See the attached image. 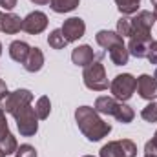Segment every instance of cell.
<instances>
[{"instance_id": "6da1fadb", "label": "cell", "mask_w": 157, "mask_h": 157, "mask_svg": "<svg viewBox=\"0 0 157 157\" xmlns=\"http://www.w3.org/2000/svg\"><path fill=\"white\" fill-rule=\"evenodd\" d=\"M75 121L82 135L91 143L104 139L112 132V124L104 122L101 115L95 112V108H90V106H78L75 110Z\"/></svg>"}, {"instance_id": "7a4b0ae2", "label": "cell", "mask_w": 157, "mask_h": 157, "mask_svg": "<svg viewBox=\"0 0 157 157\" xmlns=\"http://www.w3.org/2000/svg\"><path fill=\"white\" fill-rule=\"evenodd\" d=\"M82 80H84V86L91 91H104L108 90L110 82H108V75H106V70H104V64L101 62H91L88 66H84V71H82Z\"/></svg>"}, {"instance_id": "3957f363", "label": "cell", "mask_w": 157, "mask_h": 157, "mask_svg": "<svg viewBox=\"0 0 157 157\" xmlns=\"http://www.w3.org/2000/svg\"><path fill=\"white\" fill-rule=\"evenodd\" d=\"M135 90H137V78L130 73H121L110 82L112 97H115L121 102H126L128 99H132Z\"/></svg>"}, {"instance_id": "277c9868", "label": "cell", "mask_w": 157, "mask_h": 157, "mask_svg": "<svg viewBox=\"0 0 157 157\" xmlns=\"http://www.w3.org/2000/svg\"><path fill=\"white\" fill-rule=\"evenodd\" d=\"M31 101H33V93H31L29 90L20 88V90L9 91V93L0 101V108H2L4 112L11 113V115H15L18 110H22V108L29 106V104H31Z\"/></svg>"}, {"instance_id": "5b68a950", "label": "cell", "mask_w": 157, "mask_h": 157, "mask_svg": "<svg viewBox=\"0 0 157 157\" xmlns=\"http://www.w3.org/2000/svg\"><path fill=\"white\" fill-rule=\"evenodd\" d=\"M13 117L17 121V128L22 137H33L39 132V117L35 113V108H31V104L18 110Z\"/></svg>"}, {"instance_id": "8992f818", "label": "cell", "mask_w": 157, "mask_h": 157, "mask_svg": "<svg viewBox=\"0 0 157 157\" xmlns=\"http://www.w3.org/2000/svg\"><path fill=\"white\" fill-rule=\"evenodd\" d=\"M135 155H137V144L132 139L110 141L99 152V157H135Z\"/></svg>"}, {"instance_id": "52a82bcc", "label": "cell", "mask_w": 157, "mask_h": 157, "mask_svg": "<svg viewBox=\"0 0 157 157\" xmlns=\"http://www.w3.org/2000/svg\"><path fill=\"white\" fill-rule=\"evenodd\" d=\"M155 17L152 11H139L132 18V35H152Z\"/></svg>"}, {"instance_id": "ba28073f", "label": "cell", "mask_w": 157, "mask_h": 157, "mask_svg": "<svg viewBox=\"0 0 157 157\" xmlns=\"http://www.w3.org/2000/svg\"><path fill=\"white\" fill-rule=\"evenodd\" d=\"M48 28V15L42 11H31L26 18H22V29L29 35H39Z\"/></svg>"}, {"instance_id": "9c48e42d", "label": "cell", "mask_w": 157, "mask_h": 157, "mask_svg": "<svg viewBox=\"0 0 157 157\" xmlns=\"http://www.w3.org/2000/svg\"><path fill=\"white\" fill-rule=\"evenodd\" d=\"M60 29H62L64 39L68 40V44H70V42H77L80 37H84V33H86V24H84L82 18L71 17V18L64 20V24H62Z\"/></svg>"}, {"instance_id": "30bf717a", "label": "cell", "mask_w": 157, "mask_h": 157, "mask_svg": "<svg viewBox=\"0 0 157 157\" xmlns=\"http://www.w3.org/2000/svg\"><path fill=\"white\" fill-rule=\"evenodd\" d=\"M137 93L141 99H146V101H154L157 97V71L155 75H141L137 77Z\"/></svg>"}, {"instance_id": "8fae6325", "label": "cell", "mask_w": 157, "mask_h": 157, "mask_svg": "<svg viewBox=\"0 0 157 157\" xmlns=\"http://www.w3.org/2000/svg\"><path fill=\"white\" fill-rule=\"evenodd\" d=\"M152 42V35H132L128 42V53L135 59H144L148 53V46Z\"/></svg>"}, {"instance_id": "7c38bea8", "label": "cell", "mask_w": 157, "mask_h": 157, "mask_svg": "<svg viewBox=\"0 0 157 157\" xmlns=\"http://www.w3.org/2000/svg\"><path fill=\"white\" fill-rule=\"evenodd\" d=\"M95 40L101 48H104L106 51H110L113 46H119V44H124V40L121 35H117V31H108V29H101L97 35H95Z\"/></svg>"}, {"instance_id": "4fadbf2b", "label": "cell", "mask_w": 157, "mask_h": 157, "mask_svg": "<svg viewBox=\"0 0 157 157\" xmlns=\"http://www.w3.org/2000/svg\"><path fill=\"white\" fill-rule=\"evenodd\" d=\"M71 60H73V64H77V66H88V64H91V62L95 60V53H93L91 46L82 44V46L75 48L73 53H71Z\"/></svg>"}, {"instance_id": "5bb4252c", "label": "cell", "mask_w": 157, "mask_h": 157, "mask_svg": "<svg viewBox=\"0 0 157 157\" xmlns=\"http://www.w3.org/2000/svg\"><path fill=\"white\" fill-rule=\"evenodd\" d=\"M121 101H117L115 97H108V95H102V97H97L95 101V112L97 113H102V115H115L117 112V106Z\"/></svg>"}, {"instance_id": "9a60e30c", "label": "cell", "mask_w": 157, "mask_h": 157, "mask_svg": "<svg viewBox=\"0 0 157 157\" xmlns=\"http://www.w3.org/2000/svg\"><path fill=\"white\" fill-rule=\"evenodd\" d=\"M0 29L6 35H15L22 29V18L15 13H6L0 20Z\"/></svg>"}, {"instance_id": "2e32d148", "label": "cell", "mask_w": 157, "mask_h": 157, "mask_svg": "<svg viewBox=\"0 0 157 157\" xmlns=\"http://www.w3.org/2000/svg\"><path fill=\"white\" fill-rule=\"evenodd\" d=\"M42 66H44V53H42V49L40 48H31L29 49V55H28V59L24 62L26 71L37 73V71L42 70Z\"/></svg>"}, {"instance_id": "e0dca14e", "label": "cell", "mask_w": 157, "mask_h": 157, "mask_svg": "<svg viewBox=\"0 0 157 157\" xmlns=\"http://www.w3.org/2000/svg\"><path fill=\"white\" fill-rule=\"evenodd\" d=\"M29 49H31V48H29L24 40H13V42L9 44V57H11L15 62L24 64L26 59H28V55H29Z\"/></svg>"}, {"instance_id": "ac0fdd59", "label": "cell", "mask_w": 157, "mask_h": 157, "mask_svg": "<svg viewBox=\"0 0 157 157\" xmlns=\"http://www.w3.org/2000/svg\"><path fill=\"white\" fill-rule=\"evenodd\" d=\"M108 55H110V60H112L115 66H124V64H128V59H130L128 48H126L124 44L113 46V48L108 51Z\"/></svg>"}, {"instance_id": "d6986e66", "label": "cell", "mask_w": 157, "mask_h": 157, "mask_svg": "<svg viewBox=\"0 0 157 157\" xmlns=\"http://www.w3.org/2000/svg\"><path fill=\"white\" fill-rule=\"evenodd\" d=\"M80 0H51V9L55 13H70L73 9H77Z\"/></svg>"}, {"instance_id": "ffe728a7", "label": "cell", "mask_w": 157, "mask_h": 157, "mask_svg": "<svg viewBox=\"0 0 157 157\" xmlns=\"http://www.w3.org/2000/svg\"><path fill=\"white\" fill-rule=\"evenodd\" d=\"M35 113H37V117L40 121L49 117V113H51V101H49V97L42 95V97L37 99V102H35Z\"/></svg>"}, {"instance_id": "44dd1931", "label": "cell", "mask_w": 157, "mask_h": 157, "mask_svg": "<svg viewBox=\"0 0 157 157\" xmlns=\"http://www.w3.org/2000/svg\"><path fill=\"white\" fill-rule=\"evenodd\" d=\"M113 117L117 119L119 122H122V124H128V122H132V121H133L135 112L132 110V106H128V104H124V102H119L117 112H115V115H113Z\"/></svg>"}, {"instance_id": "7402d4cb", "label": "cell", "mask_w": 157, "mask_h": 157, "mask_svg": "<svg viewBox=\"0 0 157 157\" xmlns=\"http://www.w3.org/2000/svg\"><path fill=\"white\" fill-rule=\"evenodd\" d=\"M48 44H49V48H53V49H64V48L68 46V40L64 39L62 29H53V31L48 35Z\"/></svg>"}, {"instance_id": "603a6c76", "label": "cell", "mask_w": 157, "mask_h": 157, "mask_svg": "<svg viewBox=\"0 0 157 157\" xmlns=\"http://www.w3.org/2000/svg\"><path fill=\"white\" fill-rule=\"evenodd\" d=\"M117 4V9L121 11V15H133L137 13L139 6H141V0H115Z\"/></svg>"}, {"instance_id": "cb8c5ba5", "label": "cell", "mask_w": 157, "mask_h": 157, "mask_svg": "<svg viewBox=\"0 0 157 157\" xmlns=\"http://www.w3.org/2000/svg\"><path fill=\"white\" fill-rule=\"evenodd\" d=\"M0 148L4 150V154H6V155H11V154H15V152H17V148H18L15 135H13V133H9V135L2 137V139H0Z\"/></svg>"}, {"instance_id": "d4e9b609", "label": "cell", "mask_w": 157, "mask_h": 157, "mask_svg": "<svg viewBox=\"0 0 157 157\" xmlns=\"http://www.w3.org/2000/svg\"><path fill=\"white\" fill-rule=\"evenodd\" d=\"M141 117L144 119L146 122H157V102L150 101V104H146L141 112Z\"/></svg>"}, {"instance_id": "484cf974", "label": "cell", "mask_w": 157, "mask_h": 157, "mask_svg": "<svg viewBox=\"0 0 157 157\" xmlns=\"http://www.w3.org/2000/svg\"><path fill=\"white\" fill-rule=\"evenodd\" d=\"M117 35H121L122 39L124 37H132V18L128 17H122L117 22Z\"/></svg>"}, {"instance_id": "4316f807", "label": "cell", "mask_w": 157, "mask_h": 157, "mask_svg": "<svg viewBox=\"0 0 157 157\" xmlns=\"http://www.w3.org/2000/svg\"><path fill=\"white\" fill-rule=\"evenodd\" d=\"M15 157H37V150L31 144H20L15 152Z\"/></svg>"}, {"instance_id": "83f0119b", "label": "cell", "mask_w": 157, "mask_h": 157, "mask_svg": "<svg viewBox=\"0 0 157 157\" xmlns=\"http://www.w3.org/2000/svg\"><path fill=\"white\" fill-rule=\"evenodd\" d=\"M144 155L157 157V132H155V135L152 137V141H148V143L144 144Z\"/></svg>"}, {"instance_id": "f1b7e54d", "label": "cell", "mask_w": 157, "mask_h": 157, "mask_svg": "<svg viewBox=\"0 0 157 157\" xmlns=\"http://www.w3.org/2000/svg\"><path fill=\"white\" fill-rule=\"evenodd\" d=\"M146 59L150 60V64H155L157 66V40H152L150 46H148V53H146Z\"/></svg>"}, {"instance_id": "f546056e", "label": "cell", "mask_w": 157, "mask_h": 157, "mask_svg": "<svg viewBox=\"0 0 157 157\" xmlns=\"http://www.w3.org/2000/svg\"><path fill=\"white\" fill-rule=\"evenodd\" d=\"M11 132H9V126H7V121H6V112L0 108V139L2 137H6V135H9Z\"/></svg>"}, {"instance_id": "4dcf8cb0", "label": "cell", "mask_w": 157, "mask_h": 157, "mask_svg": "<svg viewBox=\"0 0 157 157\" xmlns=\"http://www.w3.org/2000/svg\"><path fill=\"white\" fill-rule=\"evenodd\" d=\"M17 6V0H0V7H4L6 11H11Z\"/></svg>"}, {"instance_id": "1f68e13d", "label": "cell", "mask_w": 157, "mask_h": 157, "mask_svg": "<svg viewBox=\"0 0 157 157\" xmlns=\"http://www.w3.org/2000/svg\"><path fill=\"white\" fill-rule=\"evenodd\" d=\"M7 93H9V91H7V86H6V82L0 78V101H2V99L7 95Z\"/></svg>"}, {"instance_id": "d6a6232c", "label": "cell", "mask_w": 157, "mask_h": 157, "mask_svg": "<svg viewBox=\"0 0 157 157\" xmlns=\"http://www.w3.org/2000/svg\"><path fill=\"white\" fill-rule=\"evenodd\" d=\"M33 4H37V6H46V4H51V0H31Z\"/></svg>"}, {"instance_id": "836d02e7", "label": "cell", "mask_w": 157, "mask_h": 157, "mask_svg": "<svg viewBox=\"0 0 157 157\" xmlns=\"http://www.w3.org/2000/svg\"><path fill=\"white\" fill-rule=\"evenodd\" d=\"M150 2L154 6V17H155V20H157V0H150Z\"/></svg>"}, {"instance_id": "e575fe53", "label": "cell", "mask_w": 157, "mask_h": 157, "mask_svg": "<svg viewBox=\"0 0 157 157\" xmlns=\"http://www.w3.org/2000/svg\"><path fill=\"white\" fill-rule=\"evenodd\" d=\"M0 157H6V154H4V150L0 148Z\"/></svg>"}, {"instance_id": "d590c367", "label": "cell", "mask_w": 157, "mask_h": 157, "mask_svg": "<svg viewBox=\"0 0 157 157\" xmlns=\"http://www.w3.org/2000/svg\"><path fill=\"white\" fill-rule=\"evenodd\" d=\"M0 55H2V44H0Z\"/></svg>"}, {"instance_id": "8d00e7d4", "label": "cell", "mask_w": 157, "mask_h": 157, "mask_svg": "<svg viewBox=\"0 0 157 157\" xmlns=\"http://www.w3.org/2000/svg\"><path fill=\"white\" fill-rule=\"evenodd\" d=\"M2 17H4V15H2V11H0V20H2Z\"/></svg>"}, {"instance_id": "74e56055", "label": "cell", "mask_w": 157, "mask_h": 157, "mask_svg": "<svg viewBox=\"0 0 157 157\" xmlns=\"http://www.w3.org/2000/svg\"><path fill=\"white\" fill-rule=\"evenodd\" d=\"M82 157H95V155H82Z\"/></svg>"}, {"instance_id": "f35d334b", "label": "cell", "mask_w": 157, "mask_h": 157, "mask_svg": "<svg viewBox=\"0 0 157 157\" xmlns=\"http://www.w3.org/2000/svg\"><path fill=\"white\" fill-rule=\"evenodd\" d=\"M144 157H154V155H144Z\"/></svg>"}]
</instances>
